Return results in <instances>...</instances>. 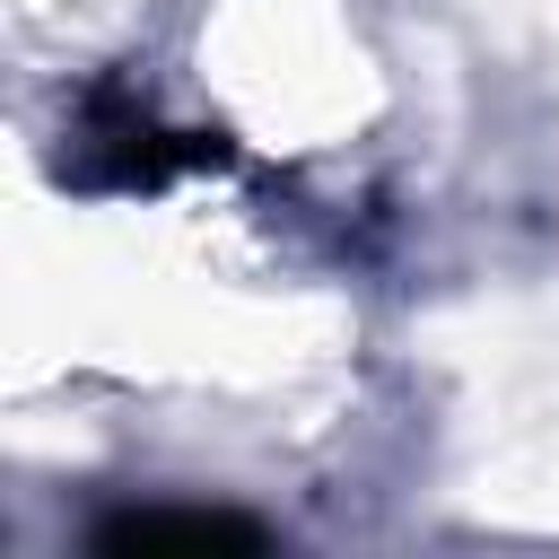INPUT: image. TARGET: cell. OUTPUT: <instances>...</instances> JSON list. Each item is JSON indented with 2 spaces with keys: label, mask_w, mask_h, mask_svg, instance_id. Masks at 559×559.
I'll return each mask as SVG.
<instances>
[{
  "label": "cell",
  "mask_w": 559,
  "mask_h": 559,
  "mask_svg": "<svg viewBox=\"0 0 559 559\" xmlns=\"http://www.w3.org/2000/svg\"><path fill=\"white\" fill-rule=\"evenodd\" d=\"M175 157H192V148H175V131H157L148 114H131V105H105L96 122H87V140H79V175L87 183H157Z\"/></svg>",
  "instance_id": "7a4b0ae2"
},
{
  "label": "cell",
  "mask_w": 559,
  "mask_h": 559,
  "mask_svg": "<svg viewBox=\"0 0 559 559\" xmlns=\"http://www.w3.org/2000/svg\"><path fill=\"white\" fill-rule=\"evenodd\" d=\"M96 550H262V524L218 507H131L96 524Z\"/></svg>",
  "instance_id": "6da1fadb"
}]
</instances>
